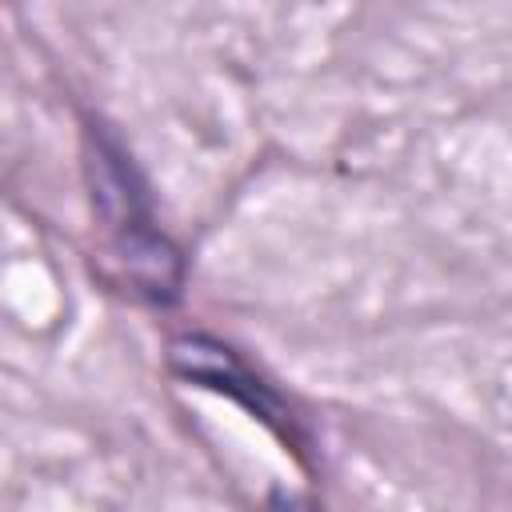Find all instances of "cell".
<instances>
[{
	"label": "cell",
	"instance_id": "1",
	"mask_svg": "<svg viewBox=\"0 0 512 512\" xmlns=\"http://www.w3.org/2000/svg\"><path fill=\"white\" fill-rule=\"evenodd\" d=\"M92 188H96L104 216L116 228V252L124 260L128 276L152 300H176L180 296V256L152 228L144 192L132 180V164L108 136H100L96 152H92Z\"/></svg>",
	"mask_w": 512,
	"mask_h": 512
},
{
	"label": "cell",
	"instance_id": "2",
	"mask_svg": "<svg viewBox=\"0 0 512 512\" xmlns=\"http://www.w3.org/2000/svg\"><path fill=\"white\" fill-rule=\"evenodd\" d=\"M172 368L204 388L228 392L232 400H240L244 408H252L264 424H272L280 436H292V416L284 412V404L268 392V384H260L224 344L208 340V336H180L172 344Z\"/></svg>",
	"mask_w": 512,
	"mask_h": 512
},
{
	"label": "cell",
	"instance_id": "3",
	"mask_svg": "<svg viewBox=\"0 0 512 512\" xmlns=\"http://www.w3.org/2000/svg\"><path fill=\"white\" fill-rule=\"evenodd\" d=\"M268 512H316V508H312V504H304V500H296V496H284V492H276Z\"/></svg>",
	"mask_w": 512,
	"mask_h": 512
}]
</instances>
